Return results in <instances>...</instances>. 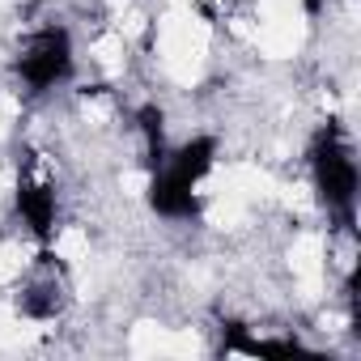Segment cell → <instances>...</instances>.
<instances>
[{"instance_id": "cell-1", "label": "cell", "mask_w": 361, "mask_h": 361, "mask_svg": "<svg viewBox=\"0 0 361 361\" xmlns=\"http://www.w3.org/2000/svg\"><path fill=\"white\" fill-rule=\"evenodd\" d=\"M310 178H314V192L319 204L340 217L344 230H353V204H357V157L344 145L340 128L327 123L319 128V136L310 140Z\"/></svg>"}, {"instance_id": "cell-2", "label": "cell", "mask_w": 361, "mask_h": 361, "mask_svg": "<svg viewBox=\"0 0 361 361\" xmlns=\"http://www.w3.org/2000/svg\"><path fill=\"white\" fill-rule=\"evenodd\" d=\"M13 73L30 94H51L56 85H64L73 77V35L56 22L39 26L35 35H26L18 60H13Z\"/></svg>"}, {"instance_id": "cell-3", "label": "cell", "mask_w": 361, "mask_h": 361, "mask_svg": "<svg viewBox=\"0 0 361 361\" xmlns=\"http://www.w3.org/2000/svg\"><path fill=\"white\" fill-rule=\"evenodd\" d=\"M18 213L30 226V234L47 243L56 234V188L51 183H22L18 188Z\"/></svg>"}]
</instances>
